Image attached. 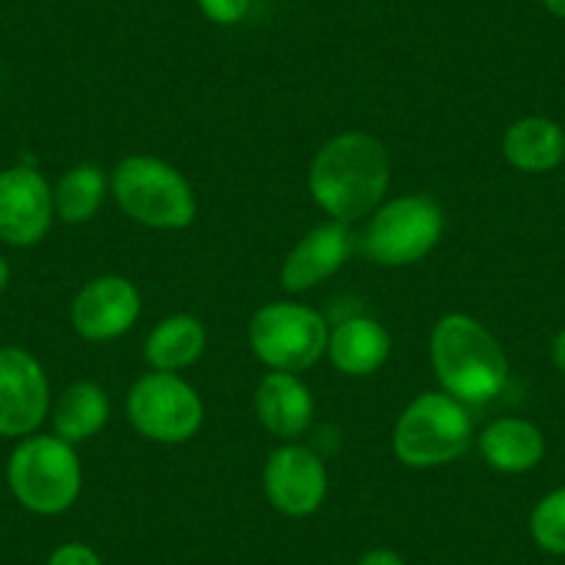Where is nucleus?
<instances>
[{
	"label": "nucleus",
	"mask_w": 565,
	"mask_h": 565,
	"mask_svg": "<svg viewBox=\"0 0 565 565\" xmlns=\"http://www.w3.org/2000/svg\"><path fill=\"white\" fill-rule=\"evenodd\" d=\"M480 455L491 469L502 475H524L532 471L546 455V438L541 427L526 418H497L482 430Z\"/></svg>",
	"instance_id": "nucleus-15"
},
{
	"label": "nucleus",
	"mask_w": 565,
	"mask_h": 565,
	"mask_svg": "<svg viewBox=\"0 0 565 565\" xmlns=\"http://www.w3.org/2000/svg\"><path fill=\"white\" fill-rule=\"evenodd\" d=\"M430 363L438 383L460 402L497 399L508 385L510 363L497 335L466 313H447L430 333Z\"/></svg>",
	"instance_id": "nucleus-2"
},
{
	"label": "nucleus",
	"mask_w": 565,
	"mask_h": 565,
	"mask_svg": "<svg viewBox=\"0 0 565 565\" xmlns=\"http://www.w3.org/2000/svg\"><path fill=\"white\" fill-rule=\"evenodd\" d=\"M47 565H103V559L92 546L73 541V543H62V546L51 554Z\"/></svg>",
	"instance_id": "nucleus-23"
},
{
	"label": "nucleus",
	"mask_w": 565,
	"mask_h": 565,
	"mask_svg": "<svg viewBox=\"0 0 565 565\" xmlns=\"http://www.w3.org/2000/svg\"><path fill=\"white\" fill-rule=\"evenodd\" d=\"M106 189V172L97 164L84 161V164L70 167L53 186V211L67 225H84V222L95 220L97 211L103 209Z\"/></svg>",
	"instance_id": "nucleus-20"
},
{
	"label": "nucleus",
	"mask_w": 565,
	"mask_h": 565,
	"mask_svg": "<svg viewBox=\"0 0 565 565\" xmlns=\"http://www.w3.org/2000/svg\"><path fill=\"white\" fill-rule=\"evenodd\" d=\"M53 189L31 167L0 172V242L31 247L45 238L53 222Z\"/></svg>",
	"instance_id": "nucleus-11"
},
{
	"label": "nucleus",
	"mask_w": 565,
	"mask_h": 565,
	"mask_svg": "<svg viewBox=\"0 0 565 565\" xmlns=\"http://www.w3.org/2000/svg\"><path fill=\"white\" fill-rule=\"evenodd\" d=\"M552 363L565 374V330H559L552 341Z\"/></svg>",
	"instance_id": "nucleus-25"
},
{
	"label": "nucleus",
	"mask_w": 565,
	"mask_h": 565,
	"mask_svg": "<svg viewBox=\"0 0 565 565\" xmlns=\"http://www.w3.org/2000/svg\"><path fill=\"white\" fill-rule=\"evenodd\" d=\"M255 416L277 438H297L313 422V394L295 372H269L253 396Z\"/></svg>",
	"instance_id": "nucleus-14"
},
{
	"label": "nucleus",
	"mask_w": 565,
	"mask_h": 565,
	"mask_svg": "<svg viewBox=\"0 0 565 565\" xmlns=\"http://www.w3.org/2000/svg\"><path fill=\"white\" fill-rule=\"evenodd\" d=\"M249 347L271 372H306L328 352V322L300 302H269L249 319Z\"/></svg>",
	"instance_id": "nucleus-6"
},
{
	"label": "nucleus",
	"mask_w": 565,
	"mask_h": 565,
	"mask_svg": "<svg viewBox=\"0 0 565 565\" xmlns=\"http://www.w3.org/2000/svg\"><path fill=\"white\" fill-rule=\"evenodd\" d=\"M328 355L347 377H369L391 355V335L377 319L352 317L330 330Z\"/></svg>",
	"instance_id": "nucleus-16"
},
{
	"label": "nucleus",
	"mask_w": 565,
	"mask_h": 565,
	"mask_svg": "<svg viewBox=\"0 0 565 565\" xmlns=\"http://www.w3.org/2000/svg\"><path fill=\"white\" fill-rule=\"evenodd\" d=\"M141 313V297L122 275H100L75 295L73 328L86 341H114L128 333Z\"/></svg>",
	"instance_id": "nucleus-12"
},
{
	"label": "nucleus",
	"mask_w": 565,
	"mask_h": 565,
	"mask_svg": "<svg viewBox=\"0 0 565 565\" xmlns=\"http://www.w3.org/2000/svg\"><path fill=\"white\" fill-rule=\"evenodd\" d=\"M352 253V233L344 222H324L295 244L289 258L282 260L280 282L291 295L313 289L344 266Z\"/></svg>",
	"instance_id": "nucleus-13"
},
{
	"label": "nucleus",
	"mask_w": 565,
	"mask_h": 565,
	"mask_svg": "<svg viewBox=\"0 0 565 565\" xmlns=\"http://www.w3.org/2000/svg\"><path fill=\"white\" fill-rule=\"evenodd\" d=\"M444 236V209L427 194H405L374 211L363 249L380 266H411L427 258Z\"/></svg>",
	"instance_id": "nucleus-7"
},
{
	"label": "nucleus",
	"mask_w": 565,
	"mask_h": 565,
	"mask_svg": "<svg viewBox=\"0 0 565 565\" xmlns=\"http://www.w3.org/2000/svg\"><path fill=\"white\" fill-rule=\"evenodd\" d=\"M388 186L391 156L383 141L366 130H347L324 141L308 172L311 198L344 225L377 211Z\"/></svg>",
	"instance_id": "nucleus-1"
},
{
	"label": "nucleus",
	"mask_w": 565,
	"mask_h": 565,
	"mask_svg": "<svg viewBox=\"0 0 565 565\" xmlns=\"http://www.w3.org/2000/svg\"><path fill=\"white\" fill-rule=\"evenodd\" d=\"M541 3L554 14V18L565 20V0H541Z\"/></svg>",
	"instance_id": "nucleus-26"
},
{
	"label": "nucleus",
	"mask_w": 565,
	"mask_h": 565,
	"mask_svg": "<svg viewBox=\"0 0 565 565\" xmlns=\"http://www.w3.org/2000/svg\"><path fill=\"white\" fill-rule=\"evenodd\" d=\"M358 565H405V559L396 552H391V548H372V552H366L358 559Z\"/></svg>",
	"instance_id": "nucleus-24"
},
{
	"label": "nucleus",
	"mask_w": 565,
	"mask_h": 565,
	"mask_svg": "<svg viewBox=\"0 0 565 565\" xmlns=\"http://www.w3.org/2000/svg\"><path fill=\"white\" fill-rule=\"evenodd\" d=\"M9 277H12V269H9L7 258L0 255V291H3L9 286Z\"/></svg>",
	"instance_id": "nucleus-27"
},
{
	"label": "nucleus",
	"mask_w": 565,
	"mask_h": 565,
	"mask_svg": "<svg viewBox=\"0 0 565 565\" xmlns=\"http://www.w3.org/2000/svg\"><path fill=\"white\" fill-rule=\"evenodd\" d=\"M139 436L156 444H183L203 427L205 407L198 391L175 372H150L136 380L125 402Z\"/></svg>",
	"instance_id": "nucleus-8"
},
{
	"label": "nucleus",
	"mask_w": 565,
	"mask_h": 565,
	"mask_svg": "<svg viewBox=\"0 0 565 565\" xmlns=\"http://www.w3.org/2000/svg\"><path fill=\"white\" fill-rule=\"evenodd\" d=\"M475 441V424L463 402L427 391L399 413L394 455L407 469H438L458 460Z\"/></svg>",
	"instance_id": "nucleus-4"
},
{
	"label": "nucleus",
	"mask_w": 565,
	"mask_h": 565,
	"mask_svg": "<svg viewBox=\"0 0 565 565\" xmlns=\"http://www.w3.org/2000/svg\"><path fill=\"white\" fill-rule=\"evenodd\" d=\"M264 491L271 508L289 519H306L328 497V469L313 449L282 444L264 466Z\"/></svg>",
	"instance_id": "nucleus-9"
},
{
	"label": "nucleus",
	"mask_w": 565,
	"mask_h": 565,
	"mask_svg": "<svg viewBox=\"0 0 565 565\" xmlns=\"http://www.w3.org/2000/svg\"><path fill=\"white\" fill-rule=\"evenodd\" d=\"M205 341H209V335H205L203 322L198 317L175 313V317L161 319L150 330L148 341H145V361L156 372H181L203 355Z\"/></svg>",
	"instance_id": "nucleus-19"
},
{
	"label": "nucleus",
	"mask_w": 565,
	"mask_h": 565,
	"mask_svg": "<svg viewBox=\"0 0 565 565\" xmlns=\"http://www.w3.org/2000/svg\"><path fill=\"white\" fill-rule=\"evenodd\" d=\"M108 396L103 385L92 380H78L67 385L58 402L53 405V430L62 441L84 444L95 438L108 422Z\"/></svg>",
	"instance_id": "nucleus-18"
},
{
	"label": "nucleus",
	"mask_w": 565,
	"mask_h": 565,
	"mask_svg": "<svg viewBox=\"0 0 565 565\" xmlns=\"http://www.w3.org/2000/svg\"><path fill=\"white\" fill-rule=\"evenodd\" d=\"M111 194L134 222L153 231H183L198 216V198L172 164L128 156L111 172Z\"/></svg>",
	"instance_id": "nucleus-3"
},
{
	"label": "nucleus",
	"mask_w": 565,
	"mask_h": 565,
	"mask_svg": "<svg viewBox=\"0 0 565 565\" xmlns=\"http://www.w3.org/2000/svg\"><path fill=\"white\" fill-rule=\"evenodd\" d=\"M530 532L543 552L565 557V488L546 493L532 508Z\"/></svg>",
	"instance_id": "nucleus-21"
},
{
	"label": "nucleus",
	"mask_w": 565,
	"mask_h": 565,
	"mask_svg": "<svg viewBox=\"0 0 565 565\" xmlns=\"http://www.w3.org/2000/svg\"><path fill=\"white\" fill-rule=\"evenodd\" d=\"M510 167L526 175H546L565 161V130L548 117L515 119L502 139Z\"/></svg>",
	"instance_id": "nucleus-17"
},
{
	"label": "nucleus",
	"mask_w": 565,
	"mask_h": 565,
	"mask_svg": "<svg viewBox=\"0 0 565 565\" xmlns=\"http://www.w3.org/2000/svg\"><path fill=\"white\" fill-rule=\"evenodd\" d=\"M7 480L25 510L36 515H58L81 497L84 469L73 444L58 436H29L9 458Z\"/></svg>",
	"instance_id": "nucleus-5"
},
{
	"label": "nucleus",
	"mask_w": 565,
	"mask_h": 565,
	"mask_svg": "<svg viewBox=\"0 0 565 565\" xmlns=\"http://www.w3.org/2000/svg\"><path fill=\"white\" fill-rule=\"evenodd\" d=\"M205 18L216 25H236L247 18L249 0H198Z\"/></svg>",
	"instance_id": "nucleus-22"
},
{
	"label": "nucleus",
	"mask_w": 565,
	"mask_h": 565,
	"mask_svg": "<svg viewBox=\"0 0 565 565\" xmlns=\"http://www.w3.org/2000/svg\"><path fill=\"white\" fill-rule=\"evenodd\" d=\"M47 407L51 385L42 363L20 347H0V436H31Z\"/></svg>",
	"instance_id": "nucleus-10"
}]
</instances>
